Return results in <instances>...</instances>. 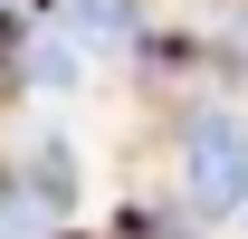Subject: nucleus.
<instances>
[{
	"label": "nucleus",
	"instance_id": "1",
	"mask_svg": "<svg viewBox=\"0 0 248 239\" xmlns=\"http://www.w3.org/2000/svg\"><path fill=\"white\" fill-rule=\"evenodd\" d=\"M182 201L201 220H239L248 210V124L239 115H191L182 124Z\"/></svg>",
	"mask_w": 248,
	"mask_h": 239
},
{
	"label": "nucleus",
	"instance_id": "2",
	"mask_svg": "<svg viewBox=\"0 0 248 239\" xmlns=\"http://www.w3.org/2000/svg\"><path fill=\"white\" fill-rule=\"evenodd\" d=\"M58 19L86 38V48H124V38H134V0H58Z\"/></svg>",
	"mask_w": 248,
	"mask_h": 239
}]
</instances>
